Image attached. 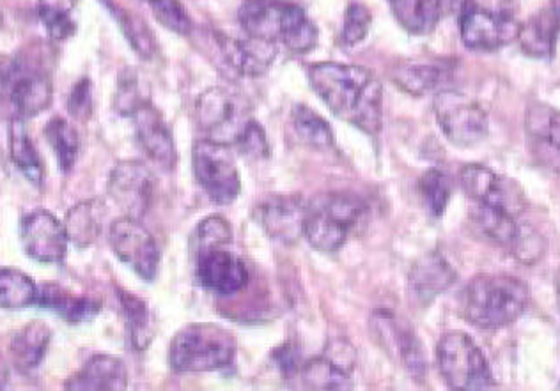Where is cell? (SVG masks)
Here are the masks:
<instances>
[{
    "mask_svg": "<svg viewBox=\"0 0 560 391\" xmlns=\"http://www.w3.org/2000/svg\"><path fill=\"white\" fill-rule=\"evenodd\" d=\"M417 188L428 215L434 220L442 218L453 197L454 182L451 176L440 168H430L420 176Z\"/></svg>",
    "mask_w": 560,
    "mask_h": 391,
    "instance_id": "obj_35",
    "label": "cell"
},
{
    "mask_svg": "<svg viewBox=\"0 0 560 391\" xmlns=\"http://www.w3.org/2000/svg\"><path fill=\"white\" fill-rule=\"evenodd\" d=\"M154 177L148 165L139 159H125L108 177V196L125 216L140 220L153 201Z\"/></svg>",
    "mask_w": 560,
    "mask_h": 391,
    "instance_id": "obj_14",
    "label": "cell"
},
{
    "mask_svg": "<svg viewBox=\"0 0 560 391\" xmlns=\"http://www.w3.org/2000/svg\"><path fill=\"white\" fill-rule=\"evenodd\" d=\"M233 241V227L228 220L213 215L202 220L196 228L197 253L225 248Z\"/></svg>",
    "mask_w": 560,
    "mask_h": 391,
    "instance_id": "obj_40",
    "label": "cell"
},
{
    "mask_svg": "<svg viewBox=\"0 0 560 391\" xmlns=\"http://www.w3.org/2000/svg\"><path fill=\"white\" fill-rule=\"evenodd\" d=\"M271 359H273V364L279 368L280 374L284 376L285 379H293L294 376H299L300 370H302V351H300L299 345L293 344V342H285V344L277 347L273 353H271Z\"/></svg>",
    "mask_w": 560,
    "mask_h": 391,
    "instance_id": "obj_46",
    "label": "cell"
},
{
    "mask_svg": "<svg viewBox=\"0 0 560 391\" xmlns=\"http://www.w3.org/2000/svg\"><path fill=\"white\" fill-rule=\"evenodd\" d=\"M447 66L445 64H417V62H407L394 68L393 82H396L405 93L413 96H424L434 88L444 84L448 79Z\"/></svg>",
    "mask_w": 560,
    "mask_h": 391,
    "instance_id": "obj_30",
    "label": "cell"
},
{
    "mask_svg": "<svg viewBox=\"0 0 560 391\" xmlns=\"http://www.w3.org/2000/svg\"><path fill=\"white\" fill-rule=\"evenodd\" d=\"M50 339L51 331L47 322L33 321L25 324L11 341L10 356L14 368L27 374L38 367L47 354Z\"/></svg>",
    "mask_w": 560,
    "mask_h": 391,
    "instance_id": "obj_26",
    "label": "cell"
},
{
    "mask_svg": "<svg viewBox=\"0 0 560 391\" xmlns=\"http://www.w3.org/2000/svg\"><path fill=\"white\" fill-rule=\"evenodd\" d=\"M557 4H560V0H556Z\"/></svg>",
    "mask_w": 560,
    "mask_h": 391,
    "instance_id": "obj_52",
    "label": "cell"
},
{
    "mask_svg": "<svg viewBox=\"0 0 560 391\" xmlns=\"http://www.w3.org/2000/svg\"><path fill=\"white\" fill-rule=\"evenodd\" d=\"M520 22L513 0H467L459 11V33L465 47L495 51L518 38Z\"/></svg>",
    "mask_w": 560,
    "mask_h": 391,
    "instance_id": "obj_7",
    "label": "cell"
},
{
    "mask_svg": "<svg viewBox=\"0 0 560 391\" xmlns=\"http://www.w3.org/2000/svg\"><path fill=\"white\" fill-rule=\"evenodd\" d=\"M119 304H121L125 321H127L128 333L133 347L144 351L153 341V316L144 299L128 291H117Z\"/></svg>",
    "mask_w": 560,
    "mask_h": 391,
    "instance_id": "obj_31",
    "label": "cell"
},
{
    "mask_svg": "<svg viewBox=\"0 0 560 391\" xmlns=\"http://www.w3.org/2000/svg\"><path fill=\"white\" fill-rule=\"evenodd\" d=\"M191 167L213 204H231L240 196L242 177L230 145L210 139L197 142L191 151Z\"/></svg>",
    "mask_w": 560,
    "mask_h": 391,
    "instance_id": "obj_9",
    "label": "cell"
},
{
    "mask_svg": "<svg viewBox=\"0 0 560 391\" xmlns=\"http://www.w3.org/2000/svg\"><path fill=\"white\" fill-rule=\"evenodd\" d=\"M388 4L401 27L416 36L430 34L444 14L442 0H388Z\"/></svg>",
    "mask_w": 560,
    "mask_h": 391,
    "instance_id": "obj_28",
    "label": "cell"
},
{
    "mask_svg": "<svg viewBox=\"0 0 560 391\" xmlns=\"http://www.w3.org/2000/svg\"><path fill=\"white\" fill-rule=\"evenodd\" d=\"M440 374L451 390L479 391L495 387L490 365L465 333H447L436 345Z\"/></svg>",
    "mask_w": 560,
    "mask_h": 391,
    "instance_id": "obj_8",
    "label": "cell"
},
{
    "mask_svg": "<svg viewBox=\"0 0 560 391\" xmlns=\"http://www.w3.org/2000/svg\"><path fill=\"white\" fill-rule=\"evenodd\" d=\"M150 4L154 16L165 28L183 36L191 33L194 25L179 0H151Z\"/></svg>",
    "mask_w": 560,
    "mask_h": 391,
    "instance_id": "obj_42",
    "label": "cell"
},
{
    "mask_svg": "<svg viewBox=\"0 0 560 391\" xmlns=\"http://www.w3.org/2000/svg\"><path fill=\"white\" fill-rule=\"evenodd\" d=\"M197 276L206 291L220 296L236 294L248 284L247 265L225 248L197 253Z\"/></svg>",
    "mask_w": 560,
    "mask_h": 391,
    "instance_id": "obj_19",
    "label": "cell"
},
{
    "mask_svg": "<svg viewBox=\"0 0 560 391\" xmlns=\"http://www.w3.org/2000/svg\"><path fill=\"white\" fill-rule=\"evenodd\" d=\"M2 24H4V19H2V14H0V27H2Z\"/></svg>",
    "mask_w": 560,
    "mask_h": 391,
    "instance_id": "obj_51",
    "label": "cell"
},
{
    "mask_svg": "<svg viewBox=\"0 0 560 391\" xmlns=\"http://www.w3.org/2000/svg\"><path fill=\"white\" fill-rule=\"evenodd\" d=\"M107 208L100 199L82 201L66 213L65 228L71 242L79 248L93 247L105 224Z\"/></svg>",
    "mask_w": 560,
    "mask_h": 391,
    "instance_id": "obj_27",
    "label": "cell"
},
{
    "mask_svg": "<svg viewBox=\"0 0 560 391\" xmlns=\"http://www.w3.org/2000/svg\"><path fill=\"white\" fill-rule=\"evenodd\" d=\"M325 356L330 358L334 364L345 368L346 372L353 374L357 364V351L350 342L345 341V339H334V341L328 342Z\"/></svg>",
    "mask_w": 560,
    "mask_h": 391,
    "instance_id": "obj_47",
    "label": "cell"
},
{
    "mask_svg": "<svg viewBox=\"0 0 560 391\" xmlns=\"http://www.w3.org/2000/svg\"><path fill=\"white\" fill-rule=\"evenodd\" d=\"M8 382H10V365L0 354V390H4L8 387Z\"/></svg>",
    "mask_w": 560,
    "mask_h": 391,
    "instance_id": "obj_48",
    "label": "cell"
},
{
    "mask_svg": "<svg viewBox=\"0 0 560 391\" xmlns=\"http://www.w3.org/2000/svg\"><path fill=\"white\" fill-rule=\"evenodd\" d=\"M73 0H39L38 13L48 38L66 42L75 36L77 22L73 19Z\"/></svg>",
    "mask_w": 560,
    "mask_h": 391,
    "instance_id": "obj_38",
    "label": "cell"
},
{
    "mask_svg": "<svg viewBox=\"0 0 560 391\" xmlns=\"http://www.w3.org/2000/svg\"><path fill=\"white\" fill-rule=\"evenodd\" d=\"M10 154L20 173L24 174L34 187H42L45 168H43L42 158H39L33 139L28 137L25 121L22 119L10 121Z\"/></svg>",
    "mask_w": 560,
    "mask_h": 391,
    "instance_id": "obj_29",
    "label": "cell"
},
{
    "mask_svg": "<svg viewBox=\"0 0 560 391\" xmlns=\"http://www.w3.org/2000/svg\"><path fill=\"white\" fill-rule=\"evenodd\" d=\"M234 145L238 147L240 153L245 154L248 158L262 159L267 158L268 153H270L267 135L254 119L248 122Z\"/></svg>",
    "mask_w": 560,
    "mask_h": 391,
    "instance_id": "obj_44",
    "label": "cell"
},
{
    "mask_svg": "<svg viewBox=\"0 0 560 391\" xmlns=\"http://www.w3.org/2000/svg\"><path fill=\"white\" fill-rule=\"evenodd\" d=\"M197 125L208 139L220 144H236L253 117L247 103L228 88L211 87L196 103Z\"/></svg>",
    "mask_w": 560,
    "mask_h": 391,
    "instance_id": "obj_11",
    "label": "cell"
},
{
    "mask_svg": "<svg viewBox=\"0 0 560 391\" xmlns=\"http://www.w3.org/2000/svg\"><path fill=\"white\" fill-rule=\"evenodd\" d=\"M145 103H150V96L139 73L133 68L122 71L117 82L116 99H114L117 112L131 117L140 107H144Z\"/></svg>",
    "mask_w": 560,
    "mask_h": 391,
    "instance_id": "obj_39",
    "label": "cell"
},
{
    "mask_svg": "<svg viewBox=\"0 0 560 391\" xmlns=\"http://www.w3.org/2000/svg\"><path fill=\"white\" fill-rule=\"evenodd\" d=\"M66 390L122 391L128 388L127 367L121 359L108 354H96L85 362L79 372L65 384Z\"/></svg>",
    "mask_w": 560,
    "mask_h": 391,
    "instance_id": "obj_24",
    "label": "cell"
},
{
    "mask_svg": "<svg viewBox=\"0 0 560 391\" xmlns=\"http://www.w3.org/2000/svg\"><path fill=\"white\" fill-rule=\"evenodd\" d=\"M36 305L47 308L57 316H61L65 321L71 324L93 321L102 310V301L85 296L68 293L65 287L57 284H43L38 287V299Z\"/></svg>",
    "mask_w": 560,
    "mask_h": 391,
    "instance_id": "obj_25",
    "label": "cell"
},
{
    "mask_svg": "<svg viewBox=\"0 0 560 391\" xmlns=\"http://www.w3.org/2000/svg\"><path fill=\"white\" fill-rule=\"evenodd\" d=\"M20 236L24 242L25 252L36 261L57 264L66 259L68 253V234L65 224L47 210L31 211L22 218Z\"/></svg>",
    "mask_w": 560,
    "mask_h": 391,
    "instance_id": "obj_16",
    "label": "cell"
},
{
    "mask_svg": "<svg viewBox=\"0 0 560 391\" xmlns=\"http://www.w3.org/2000/svg\"><path fill=\"white\" fill-rule=\"evenodd\" d=\"M434 116L440 130L444 131L448 142L458 147H474L488 135V112L481 103L467 94L445 88L434 98Z\"/></svg>",
    "mask_w": 560,
    "mask_h": 391,
    "instance_id": "obj_10",
    "label": "cell"
},
{
    "mask_svg": "<svg viewBox=\"0 0 560 391\" xmlns=\"http://www.w3.org/2000/svg\"><path fill=\"white\" fill-rule=\"evenodd\" d=\"M373 24L370 8L360 2H350L346 8L345 24H342L341 43L345 47H355L364 42Z\"/></svg>",
    "mask_w": 560,
    "mask_h": 391,
    "instance_id": "obj_41",
    "label": "cell"
},
{
    "mask_svg": "<svg viewBox=\"0 0 560 391\" xmlns=\"http://www.w3.org/2000/svg\"><path fill=\"white\" fill-rule=\"evenodd\" d=\"M220 51L225 62L242 76H261L276 59L277 47L261 39H236L217 34Z\"/></svg>",
    "mask_w": 560,
    "mask_h": 391,
    "instance_id": "obj_22",
    "label": "cell"
},
{
    "mask_svg": "<svg viewBox=\"0 0 560 391\" xmlns=\"http://www.w3.org/2000/svg\"><path fill=\"white\" fill-rule=\"evenodd\" d=\"M38 285L22 271L0 270V308L20 310L36 305Z\"/></svg>",
    "mask_w": 560,
    "mask_h": 391,
    "instance_id": "obj_33",
    "label": "cell"
},
{
    "mask_svg": "<svg viewBox=\"0 0 560 391\" xmlns=\"http://www.w3.org/2000/svg\"><path fill=\"white\" fill-rule=\"evenodd\" d=\"M560 33V4L534 13L527 22L520 24L518 38L523 54L533 59H551L556 54Z\"/></svg>",
    "mask_w": 560,
    "mask_h": 391,
    "instance_id": "obj_23",
    "label": "cell"
},
{
    "mask_svg": "<svg viewBox=\"0 0 560 391\" xmlns=\"http://www.w3.org/2000/svg\"><path fill=\"white\" fill-rule=\"evenodd\" d=\"M148 2H151V0H148Z\"/></svg>",
    "mask_w": 560,
    "mask_h": 391,
    "instance_id": "obj_53",
    "label": "cell"
},
{
    "mask_svg": "<svg viewBox=\"0 0 560 391\" xmlns=\"http://www.w3.org/2000/svg\"><path fill=\"white\" fill-rule=\"evenodd\" d=\"M236 341L225 328L196 322L179 330L171 342L168 362L174 372L205 374L230 367Z\"/></svg>",
    "mask_w": 560,
    "mask_h": 391,
    "instance_id": "obj_5",
    "label": "cell"
},
{
    "mask_svg": "<svg viewBox=\"0 0 560 391\" xmlns=\"http://www.w3.org/2000/svg\"><path fill=\"white\" fill-rule=\"evenodd\" d=\"M459 185L471 204L510 211L516 216H522L527 208V199L516 187V182L485 165L471 164L463 167L459 173Z\"/></svg>",
    "mask_w": 560,
    "mask_h": 391,
    "instance_id": "obj_13",
    "label": "cell"
},
{
    "mask_svg": "<svg viewBox=\"0 0 560 391\" xmlns=\"http://www.w3.org/2000/svg\"><path fill=\"white\" fill-rule=\"evenodd\" d=\"M238 22L250 38L308 54L318 43V28L300 5L282 0H245Z\"/></svg>",
    "mask_w": 560,
    "mask_h": 391,
    "instance_id": "obj_4",
    "label": "cell"
},
{
    "mask_svg": "<svg viewBox=\"0 0 560 391\" xmlns=\"http://www.w3.org/2000/svg\"><path fill=\"white\" fill-rule=\"evenodd\" d=\"M553 284H556L557 307H559L560 312V268L559 270H557L556 280H553Z\"/></svg>",
    "mask_w": 560,
    "mask_h": 391,
    "instance_id": "obj_50",
    "label": "cell"
},
{
    "mask_svg": "<svg viewBox=\"0 0 560 391\" xmlns=\"http://www.w3.org/2000/svg\"><path fill=\"white\" fill-rule=\"evenodd\" d=\"M458 279V273L442 253L431 252L417 259L408 273V296L419 307H428Z\"/></svg>",
    "mask_w": 560,
    "mask_h": 391,
    "instance_id": "obj_20",
    "label": "cell"
},
{
    "mask_svg": "<svg viewBox=\"0 0 560 391\" xmlns=\"http://www.w3.org/2000/svg\"><path fill=\"white\" fill-rule=\"evenodd\" d=\"M465 2H467V0H442L444 13H459Z\"/></svg>",
    "mask_w": 560,
    "mask_h": 391,
    "instance_id": "obj_49",
    "label": "cell"
},
{
    "mask_svg": "<svg viewBox=\"0 0 560 391\" xmlns=\"http://www.w3.org/2000/svg\"><path fill=\"white\" fill-rule=\"evenodd\" d=\"M50 54L42 45H31L0 62V114L13 119L36 117L50 108L54 85Z\"/></svg>",
    "mask_w": 560,
    "mask_h": 391,
    "instance_id": "obj_2",
    "label": "cell"
},
{
    "mask_svg": "<svg viewBox=\"0 0 560 391\" xmlns=\"http://www.w3.org/2000/svg\"><path fill=\"white\" fill-rule=\"evenodd\" d=\"M131 119L136 127L137 142L145 156L164 170H173L176 167L178 154H176L173 135L159 110L151 105V102L145 103L144 107H140L131 116Z\"/></svg>",
    "mask_w": 560,
    "mask_h": 391,
    "instance_id": "obj_21",
    "label": "cell"
},
{
    "mask_svg": "<svg viewBox=\"0 0 560 391\" xmlns=\"http://www.w3.org/2000/svg\"><path fill=\"white\" fill-rule=\"evenodd\" d=\"M545 250H547V242H545L541 234L537 233L533 225L523 224L518 239L511 248L514 259L522 262V264H536V262L541 261Z\"/></svg>",
    "mask_w": 560,
    "mask_h": 391,
    "instance_id": "obj_43",
    "label": "cell"
},
{
    "mask_svg": "<svg viewBox=\"0 0 560 391\" xmlns=\"http://www.w3.org/2000/svg\"><path fill=\"white\" fill-rule=\"evenodd\" d=\"M45 139L56 153L57 165L62 173H70L80 153V139L75 128L62 117H54L45 127Z\"/></svg>",
    "mask_w": 560,
    "mask_h": 391,
    "instance_id": "obj_36",
    "label": "cell"
},
{
    "mask_svg": "<svg viewBox=\"0 0 560 391\" xmlns=\"http://www.w3.org/2000/svg\"><path fill=\"white\" fill-rule=\"evenodd\" d=\"M365 205L351 193H323L307 202L304 236L319 252H337L353 225L364 215Z\"/></svg>",
    "mask_w": 560,
    "mask_h": 391,
    "instance_id": "obj_6",
    "label": "cell"
},
{
    "mask_svg": "<svg viewBox=\"0 0 560 391\" xmlns=\"http://www.w3.org/2000/svg\"><path fill=\"white\" fill-rule=\"evenodd\" d=\"M308 82L314 93L334 116L378 135L383 128V87L373 71L364 66L319 62L308 66Z\"/></svg>",
    "mask_w": 560,
    "mask_h": 391,
    "instance_id": "obj_1",
    "label": "cell"
},
{
    "mask_svg": "<svg viewBox=\"0 0 560 391\" xmlns=\"http://www.w3.org/2000/svg\"><path fill=\"white\" fill-rule=\"evenodd\" d=\"M105 8L114 14L117 24L121 27L122 34L127 36L128 43L131 48L144 59H151L156 51V42H154L153 34L150 27L145 24L144 20L125 10L121 5L114 2V0H102Z\"/></svg>",
    "mask_w": 560,
    "mask_h": 391,
    "instance_id": "obj_34",
    "label": "cell"
},
{
    "mask_svg": "<svg viewBox=\"0 0 560 391\" xmlns=\"http://www.w3.org/2000/svg\"><path fill=\"white\" fill-rule=\"evenodd\" d=\"M291 121H293L294 133L308 147L323 151L330 150L334 145L330 125L319 114L314 112L313 108L296 105L293 108Z\"/></svg>",
    "mask_w": 560,
    "mask_h": 391,
    "instance_id": "obj_37",
    "label": "cell"
},
{
    "mask_svg": "<svg viewBox=\"0 0 560 391\" xmlns=\"http://www.w3.org/2000/svg\"><path fill=\"white\" fill-rule=\"evenodd\" d=\"M371 328L378 335V342L383 347H390V349L396 351L411 378L419 379V381L424 379V349H422L419 339L408 324L399 321L396 313L380 310L371 319Z\"/></svg>",
    "mask_w": 560,
    "mask_h": 391,
    "instance_id": "obj_18",
    "label": "cell"
},
{
    "mask_svg": "<svg viewBox=\"0 0 560 391\" xmlns=\"http://www.w3.org/2000/svg\"><path fill=\"white\" fill-rule=\"evenodd\" d=\"M68 112L79 121H90L93 116V84L90 79L79 80L71 88Z\"/></svg>",
    "mask_w": 560,
    "mask_h": 391,
    "instance_id": "obj_45",
    "label": "cell"
},
{
    "mask_svg": "<svg viewBox=\"0 0 560 391\" xmlns=\"http://www.w3.org/2000/svg\"><path fill=\"white\" fill-rule=\"evenodd\" d=\"M530 301V291L510 275H477L462 293L459 312L479 330H500L518 321Z\"/></svg>",
    "mask_w": 560,
    "mask_h": 391,
    "instance_id": "obj_3",
    "label": "cell"
},
{
    "mask_svg": "<svg viewBox=\"0 0 560 391\" xmlns=\"http://www.w3.org/2000/svg\"><path fill=\"white\" fill-rule=\"evenodd\" d=\"M525 140L534 162L560 176V110L533 103L525 114Z\"/></svg>",
    "mask_w": 560,
    "mask_h": 391,
    "instance_id": "obj_15",
    "label": "cell"
},
{
    "mask_svg": "<svg viewBox=\"0 0 560 391\" xmlns=\"http://www.w3.org/2000/svg\"><path fill=\"white\" fill-rule=\"evenodd\" d=\"M108 242L119 261L130 265L140 279L153 282L159 273L160 248L139 220L122 216L110 225Z\"/></svg>",
    "mask_w": 560,
    "mask_h": 391,
    "instance_id": "obj_12",
    "label": "cell"
},
{
    "mask_svg": "<svg viewBox=\"0 0 560 391\" xmlns=\"http://www.w3.org/2000/svg\"><path fill=\"white\" fill-rule=\"evenodd\" d=\"M305 211L307 202L299 196H273L256 205L254 218L271 239L293 245L304 236Z\"/></svg>",
    "mask_w": 560,
    "mask_h": 391,
    "instance_id": "obj_17",
    "label": "cell"
},
{
    "mask_svg": "<svg viewBox=\"0 0 560 391\" xmlns=\"http://www.w3.org/2000/svg\"><path fill=\"white\" fill-rule=\"evenodd\" d=\"M302 382L308 390H350L353 388L351 374L334 364L325 354L308 359L300 370Z\"/></svg>",
    "mask_w": 560,
    "mask_h": 391,
    "instance_id": "obj_32",
    "label": "cell"
}]
</instances>
